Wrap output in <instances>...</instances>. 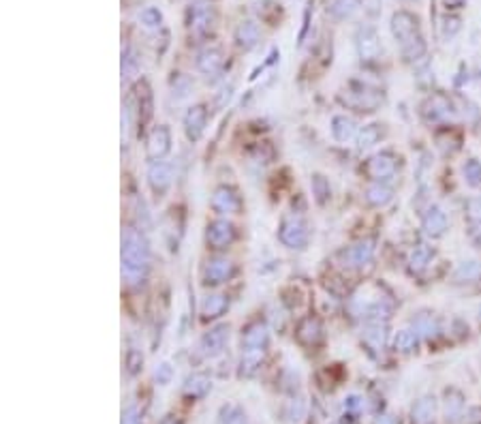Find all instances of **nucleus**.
<instances>
[{
    "label": "nucleus",
    "instance_id": "1",
    "mask_svg": "<svg viewBox=\"0 0 481 424\" xmlns=\"http://www.w3.org/2000/svg\"><path fill=\"white\" fill-rule=\"evenodd\" d=\"M122 279L129 285H139L146 281L150 270V242L139 230L122 232Z\"/></svg>",
    "mask_w": 481,
    "mask_h": 424
},
{
    "label": "nucleus",
    "instance_id": "24",
    "mask_svg": "<svg viewBox=\"0 0 481 424\" xmlns=\"http://www.w3.org/2000/svg\"><path fill=\"white\" fill-rule=\"evenodd\" d=\"M392 197H394V191L381 183H376L372 187L366 189L364 193V199H366V204L368 206H374V208H381V206H387L392 202Z\"/></svg>",
    "mask_w": 481,
    "mask_h": 424
},
{
    "label": "nucleus",
    "instance_id": "11",
    "mask_svg": "<svg viewBox=\"0 0 481 424\" xmlns=\"http://www.w3.org/2000/svg\"><path fill=\"white\" fill-rule=\"evenodd\" d=\"M270 343V332L263 321H252L242 332V349L244 352H265Z\"/></svg>",
    "mask_w": 481,
    "mask_h": 424
},
{
    "label": "nucleus",
    "instance_id": "37",
    "mask_svg": "<svg viewBox=\"0 0 481 424\" xmlns=\"http://www.w3.org/2000/svg\"><path fill=\"white\" fill-rule=\"evenodd\" d=\"M462 396L455 392V390H451V392H447V401H445V416H447V422L449 420H455L460 416V412H462Z\"/></svg>",
    "mask_w": 481,
    "mask_h": 424
},
{
    "label": "nucleus",
    "instance_id": "35",
    "mask_svg": "<svg viewBox=\"0 0 481 424\" xmlns=\"http://www.w3.org/2000/svg\"><path fill=\"white\" fill-rule=\"evenodd\" d=\"M313 193H315V199L319 204H325L327 199H330L332 195V189H330V183L325 180V176H321V173H315L313 176Z\"/></svg>",
    "mask_w": 481,
    "mask_h": 424
},
{
    "label": "nucleus",
    "instance_id": "46",
    "mask_svg": "<svg viewBox=\"0 0 481 424\" xmlns=\"http://www.w3.org/2000/svg\"><path fill=\"white\" fill-rule=\"evenodd\" d=\"M161 424H180V422H178V420H175V418H171V416H167V418H165V420H163Z\"/></svg>",
    "mask_w": 481,
    "mask_h": 424
},
{
    "label": "nucleus",
    "instance_id": "29",
    "mask_svg": "<svg viewBox=\"0 0 481 424\" xmlns=\"http://www.w3.org/2000/svg\"><path fill=\"white\" fill-rule=\"evenodd\" d=\"M362 0H330L327 3V13L334 15L336 19H347L360 9Z\"/></svg>",
    "mask_w": 481,
    "mask_h": 424
},
{
    "label": "nucleus",
    "instance_id": "27",
    "mask_svg": "<svg viewBox=\"0 0 481 424\" xmlns=\"http://www.w3.org/2000/svg\"><path fill=\"white\" fill-rule=\"evenodd\" d=\"M435 414H437L435 396H423V398H419V401L413 405V420L417 424H430V422L435 420Z\"/></svg>",
    "mask_w": 481,
    "mask_h": 424
},
{
    "label": "nucleus",
    "instance_id": "10",
    "mask_svg": "<svg viewBox=\"0 0 481 424\" xmlns=\"http://www.w3.org/2000/svg\"><path fill=\"white\" fill-rule=\"evenodd\" d=\"M342 103L358 110V112H374L378 105H381V96H378V92L374 90H368V88H356V90H349L344 92L342 96Z\"/></svg>",
    "mask_w": 481,
    "mask_h": 424
},
{
    "label": "nucleus",
    "instance_id": "38",
    "mask_svg": "<svg viewBox=\"0 0 481 424\" xmlns=\"http://www.w3.org/2000/svg\"><path fill=\"white\" fill-rule=\"evenodd\" d=\"M413 323H415V330H417L419 334L432 337V334H437V332H439L437 319H435L432 315H417V317L413 319Z\"/></svg>",
    "mask_w": 481,
    "mask_h": 424
},
{
    "label": "nucleus",
    "instance_id": "45",
    "mask_svg": "<svg viewBox=\"0 0 481 424\" xmlns=\"http://www.w3.org/2000/svg\"><path fill=\"white\" fill-rule=\"evenodd\" d=\"M376 424H396V420L392 416H378Z\"/></svg>",
    "mask_w": 481,
    "mask_h": 424
},
{
    "label": "nucleus",
    "instance_id": "20",
    "mask_svg": "<svg viewBox=\"0 0 481 424\" xmlns=\"http://www.w3.org/2000/svg\"><path fill=\"white\" fill-rule=\"evenodd\" d=\"M197 69L204 73L206 78H214L222 69V54L218 49H204L197 58Z\"/></svg>",
    "mask_w": 481,
    "mask_h": 424
},
{
    "label": "nucleus",
    "instance_id": "12",
    "mask_svg": "<svg viewBox=\"0 0 481 424\" xmlns=\"http://www.w3.org/2000/svg\"><path fill=\"white\" fill-rule=\"evenodd\" d=\"M173 183V167L163 161H155L148 169V185L157 197H163Z\"/></svg>",
    "mask_w": 481,
    "mask_h": 424
},
{
    "label": "nucleus",
    "instance_id": "16",
    "mask_svg": "<svg viewBox=\"0 0 481 424\" xmlns=\"http://www.w3.org/2000/svg\"><path fill=\"white\" fill-rule=\"evenodd\" d=\"M447 214L441 206H430L421 219V228L430 238H441L447 232Z\"/></svg>",
    "mask_w": 481,
    "mask_h": 424
},
{
    "label": "nucleus",
    "instance_id": "17",
    "mask_svg": "<svg viewBox=\"0 0 481 424\" xmlns=\"http://www.w3.org/2000/svg\"><path fill=\"white\" fill-rule=\"evenodd\" d=\"M358 49H360L362 60H374V58H378V54H381V45H378V37H376L374 28L366 26V28L360 31Z\"/></svg>",
    "mask_w": 481,
    "mask_h": 424
},
{
    "label": "nucleus",
    "instance_id": "13",
    "mask_svg": "<svg viewBox=\"0 0 481 424\" xmlns=\"http://www.w3.org/2000/svg\"><path fill=\"white\" fill-rule=\"evenodd\" d=\"M421 114L428 122H447L453 118V105L445 94H432L423 103Z\"/></svg>",
    "mask_w": 481,
    "mask_h": 424
},
{
    "label": "nucleus",
    "instance_id": "34",
    "mask_svg": "<svg viewBox=\"0 0 481 424\" xmlns=\"http://www.w3.org/2000/svg\"><path fill=\"white\" fill-rule=\"evenodd\" d=\"M462 173L469 187H481V163L477 159H469L462 165Z\"/></svg>",
    "mask_w": 481,
    "mask_h": 424
},
{
    "label": "nucleus",
    "instance_id": "9",
    "mask_svg": "<svg viewBox=\"0 0 481 424\" xmlns=\"http://www.w3.org/2000/svg\"><path fill=\"white\" fill-rule=\"evenodd\" d=\"M171 151V133L165 124H159L150 131L146 142V155L150 161H161Z\"/></svg>",
    "mask_w": 481,
    "mask_h": 424
},
{
    "label": "nucleus",
    "instance_id": "43",
    "mask_svg": "<svg viewBox=\"0 0 481 424\" xmlns=\"http://www.w3.org/2000/svg\"><path fill=\"white\" fill-rule=\"evenodd\" d=\"M362 407V398L360 396H349V398H344V409L347 412H356V409H360Z\"/></svg>",
    "mask_w": 481,
    "mask_h": 424
},
{
    "label": "nucleus",
    "instance_id": "40",
    "mask_svg": "<svg viewBox=\"0 0 481 424\" xmlns=\"http://www.w3.org/2000/svg\"><path fill=\"white\" fill-rule=\"evenodd\" d=\"M155 378L159 380V384H167L171 380V366L167 362L159 364V368L155 371Z\"/></svg>",
    "mask_w": 481,
    "mask_h": 424
},
{
    "label": "nucleus",
    "instance_id": "28",
    "mask_svg": "<svg viewBox=\"0 0 481 424\" xmlns=\"http://www.w3.org/2000/svg\"><path fill=\"white\" fill-rule=\"evenodd\" d=\"M479 277H481V262H477V260L462 262L453 272V281L455 283H473Z\"/></svg>",
    "mask_w": 481,
    "mask_h": 424
},
{
    "label": "nucleus",
    "instance_id": "21",
    "mask_svg": "<svg viewBox=\"0 0 481 424\" xmlns=\"http://www.w3.org/2000/svg\"><path fill=\"white\" fill-rule=\"evenodd\" d=\"M227 309H229V300L222 294H210L201 300V315H204V319H216Z\"/></svg>",
    "mask_w": 481,
    "mask_h": 424
},
{
    "label": "nucleus",
    "instance_id": "41",
    "mask_svg": "<svg viewBox=\"0 0 481 424\" xmlns=\"http://www.w3.org/2000/svg\"><path fill=\"white\" fill-rule=\"evenodd\" d=\"M122 424H141L139 422V414H137V407H129L124 414H122Z\"/></svg>",
    "mask_w": 481,
    "mask_h": 424
},
{
    "label": "nucleus",
    "instance_id": "19",
    "mask_svg": "<svg viewBox=\"0 0 481 424\" xmlns=\"http://www.w3.org/2000/svg\"><path fill=\"white\" fill-rule=\"evenodd\" d=\"M466 223L471 240L481 244V197H471L466 202Z\"/></svg>",
    "mask_w": 481,
    "mask_h": 424
},
{
    "label": "nucleus",
    "instance_id": "3",
    "mask_svg": "<svg viewBox=\"0 0 481 424\" xmlns=\"http://www.w3.org/2000/svg\"><path fill=\"white\" fill-rule=\"evenodd\" d=\"M278 238L287 248H293V251H304L308 246L311 240V230L308 223L304 221V217L291 212L287 217H283L281 221V230H278Z\"/></svg>",
    "mask_w": 481,
    "mask_h": 424
},
{
    "label": "nucleus",
    "instance_id": "7",
    "mask_svg": "<svg viewBox=\"0 0 481 424\" xmlns=\"http://www.w3.org/2000/svg\"><path fill=\"white\" fill-rule=\"evenodd\" d=\"M374 255V240L366 238V240H360L356 244H351L347 248H342L340 251V264L344 268H360L364 264H368Z\"/></svg>",
    "mask_w": 481,
    "mask_h": 424
},
{
    "label": "nucleus",
    "instance_id": "23",
    "mask_svg": "<svg viewBox=\"0 0 481 424\" xmlns=\"http://www.w3.org/2000/svg\"><path fill=\"white\" fill-rule=\"evenodd\" d=\"M362 337H364V341H366L368 347L383 349L385 337H387V326H385V323H381V321H368L364 332H362Z\"/></svg>",
    "mask_w": 481,
    "mask_h": 424
},
{
    "label": "nucleus",
    "instance_id": "14",
    "mask_svg": "<svg viewBox=\"0 0 481 424\" xmlns=\"http://www.w3.org/2000/svg\"><path fill=\"white\" fill-rule=\"evenodd\" d=\"M206 124H208V110L206 105H193L189 108L186 116H184V131H186V137L191 142H199L201 135H204L206 131Z\"/></svg>",
    "mask_w": 481,
    "mask_h": 424
},
{
    "label": "nucleus",
    "instance_id": "5",
    "mask_svg": "<svg viewBox=\"0 0 481 424\" xmlns=\"http://www.w3.org/2000/svg\"><path fill=\"white\" fill-rule=\"evenodd\" d=\"M234 240H236V228L229 221L216 219V221L208 223V228H206L208 248H212V251H222V248H227Z\"/></svg>",
    "mask_w": 481,
    "mask_h": 424
},
{
    "label": "nucleus",
    "instance_id": "47",
    "mask_svg": "<svg viewBox=\"0 0 481 424\" xmlns=\"http://www.w3.org/2000/svg\"><path fill=\"white\" fill-rule=\"evenodd\" d=\"M479 317H481V307H479Z\"/></svg>",
    "mask_w": 481,
    "mask_h": 424
},
{
    "label": "nucleus",
    "instance_id": "36",
    "mask_svg": "<svg viewBox=\"0 0 481 424\" xmlns=\"http://www.w3.org/2000/svg\"><path fill=\"white\" fill-rule=\"evenodd\" d=\"M191 28L195 33H208L212 28V11L208 9H197L193 13V22H191Z\"/></svg>",
    "mask_w": 481,
    "mask_h": 424
},
{
    "label": "nucleus",
    "instance_id": "31",
    "mask_svg": "<svg viewBox=\"0 0 481 424\" xmlns=\"http://www.w3.org/2000/svg\"><path fill=\"white\" fill-rule=\"evenodd\" d=\"M432 255H435L432 248L426 246V244H419V246L413 248V253H411V257H409V264H411V268H413L415 272H421V270L428 268L430 262H432Z\"/></svg>",
    "mask_w": 481,
    "mask_h": 424
},
{
    "label": "nucleus",
    "instance_id": "22",
    "mask_svg": "<svg viewBox=\"0 0 481 424\" xmlns=\"http://www.w3.org/2000/svg\"><path fill=\"white\" fill-rule=\"evenodd\" d=\"M358 133V127H356V120L349 118V116H334L332 118V135L336 142H349L353 139V135Z\"/></svg>",
    "mask_w": 481,
    "mask_h": 424
},
{
    "label": "nucleus",
    "instance_id": "8",
    "mask_svg": "<svg viewBox=\"0 0 481 424\" xmlns=\"http://www.w3.org/2000/svg\"><path fill=\"white\" fill-rule=\"evenodd\" d=\"M210 206L218 214H238L242 210V199H240V195H238V191L234 187L222 185L212 193Z\"/></svg>",
    "mask_w": 481,
    "mask_h": 424
},
{
    "label": "nucleus",
    "instance_id": "30",
    "mask_svg": "<svg viewBox=\"0 0 481 424\" xmlns=\"http://www.w3.org/2000/svg\"><path fill=\"white\" fill-rule=\"evenodd\" d=\"M218 424H246V414L240 405L227 403L218 412Z\"/></svg>",
    "mask_w": 481,
    "mask_h": 424
},
{
    "label": "nucleus",
    "instance_id": "32",
    "mask_svg": "<svg viewBox=\"0 0 481 424\" xmlns=\"http://www.w3.org/2000/svg\"><path fill=\"white\" fill-rule=\"evenodd\" d=\"M378 139H381V127H378V124H368V127H364L358 135L360 151H368V148L378 144Z\"/></svg>",
    "mask_w": 481,
    "mask_h": 424
},
{
    "label": "nucleus",
    "instance_id": "6",
    "mask_svg": "<svg viewBox=\"0 0 481 424\" xmlns=\"http://www.w3.org/2000/svg\"><path fill=\"white\" fill-rule=\"evenodd\" d=\"M227 341H229V326L220 323V326L210 328L204 337H201L199 352H201V356H206V358H216V356H220L225 352Z\"/></svg>",
    "mask_w": 481,
    "mask_h": 424
},
{
    "label": "nucleus",
    "instance_id": "25",
    "mask_svg": "<svg viewBox=\"0 0 481 424\" xmlns=\"http://www.w3.org/2000/svg\"><path fill=\"white\" fill-rule=\"evenodd\" d=\"M236 41L242 49H252L259 41V26L255 22H242L236 28Z\"/></svg>",
    "mask_w": 481,
    "mask_h": 424
},
{
    "label": "nucleus",
    "instance_id": "42",
    "mask_svg": "<svg viewBox=\"0 0 481 424\" xmlns=\"http://www.w3.org/2000/svg\"><path fill=\"white\" fill-rule=\"evenodd\" d=\"M466 424H481V407H471L464 416Z\"/></svg>",
    "mask_w": 481,
    "mask_h": 424
},
{
    "label": "nucleus",
    "instance_id": "33",
    "mask_svg": "<svg viewBox=\"0 0 481 424\" xmlns=\"http://www.w3.org/2000/svg\"><path fill=\"white\" fill-rule=\"evenodd\" d=\"M417 330H400L394 339V347L398 352H413L417 347Z\"/></svg>",
    "mask_w": 481,
    "mask_h": 424
},
{
    "label": "nucleus",
    "instance_id": "26",
    "mask_svg": "<svg viewBox=\"0 0 481 424\" xmlns=\"http://www.w3.org/2000/svg\"><path fill=\"white\" fill-rule=\"evenodd\" d=\"M210 388H212V384H210V380L204 375V373H193V375L186 378L182 390H184L186 396L201 398V396H206V394L210 392Z\"/></svg>",
    "mask_w": 481,
    "mask_h": 424
},
{
    "label": "nucleus",
    "instance_id": "39",
    "mask_svg": "<svg viewBox=\"0 0 481 424\" xmlns=\"http://www.w3.org/2000/svg\"><path fill=\"white\" fill-rule=\"evenodd\" d=\"M141 22L146 24V26H159L161 24V13L157 11V9H146L143 13H141Z\"/></svg>",
    "mask_w": 481,
    "mask_h": 424
},
{
    "label": "nucleus",
    "instance_id": "15",
    "mask_svg": "<svg viewBox=\"0 0 481 424\" xmlns=\"http://www.w3.org/2000/svg\"><path fill=\"white\" fill-rule=\"evenodd\" d=\"M366 173L372 180H387L396 173V157L392 153H378L366 163Z\"/></svg>",
    "mask_w": 481,
    "mask_h": 424
},
{
    "label": "nucleus",
    "instance_id": "4",
    "mask_svg": "<svg viewBox=\"0 0 481 424\" xmlns=\"http://www.w3.org/2000/svg\"><path fill=\"white\" fill-rule=\"evenodd\" d=\"M236 274L234 262L227 257H210L204 266H201V283L206 287H216L227 281H231Z\"/></svg>",
    "mask_w": 481,
    "mask_h": 424
},
{
    "label": "nucleus",
    "instance_id": "44",
    "mask_svg": "<svg viewBox=\"0 0 481 424\" xmlns=\"http://www.w3.org/2000/svg\"><path fill=\"white\" fill-rule=\"evenodd\" d=\"M447 9H460L464 5V0H445Z\"/></svg>",
    "mask_w": 481,
    "mask_h": 424
},
{
    "label": "nucleus",
    "instance_id": "18",
    "mask_svg": "<svg viewBox=\"0 0 481 424\" xmlns=\"http://www.w3.org/2000/svg\"><path fill=\"white\" fill-rule=\"evenodd\" d=\"M297 339L299 343L308 345V347H315L323 341V326L321 321L315 319V317H306L297 328Z\"/></svg>",
    "mask_w": 481,
    "mask_h": 424
},
{
    "label": "nucleus",
    "instance_id": "2",
    "mask_svg": "<svg viewBox=\"0 0 481 424\" xmlns=\"http://www.w3.org/2000/svg\"><path fill=\"white\" fill-rule=\"evenodd\" d=\"M392 33L407 60H417L426 54V41L419 31V19L409 11H398L392 17Z\"/></svg>",
    "mask_w": 481,
    "mask_h": 424
}]
</instances>
